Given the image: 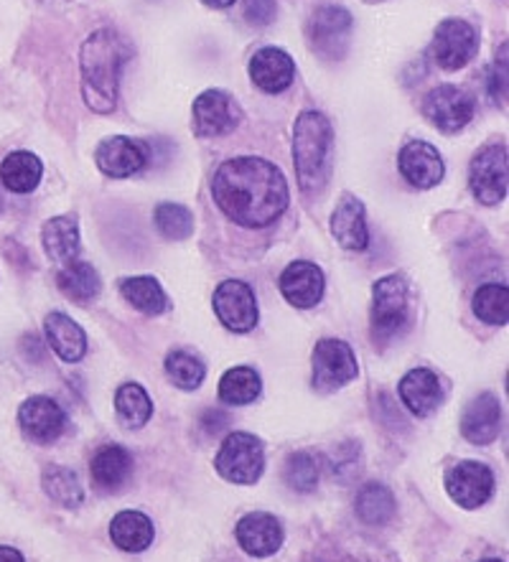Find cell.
I'll return each mask as SVG.
<instances>
[{"mask_svg": "<svg viewBox=\"0 0 509 562\" xmlns=\"http://www.w3.org/2000/svg\"><path fill=\"white\" fill-rule=\"evenodd\" d=\"M95 160L102 173L112 176V179H128V176L139 173L148 158H145L141 143L125 138V135H115V138L102 140L97 146Z\"/></svg>", "mask_w": 509, "mask_h": 562, "instance_id": "d6986e66", "label": "cell"}, {"mask_svg": "<svg viewBox=\"0 0 509 562\" xmlns=\"http://www.w3.org/2000/svg\"><path fill=\"white\" fill-rule=\"evenodd\" d=\"M331 235L344 250H365L369 245V229L365 220V204L346 194L331 214Z\"/></svg>", "mask_w": 509, "mask_h": 562, "instance_id": "7402d4cb", "label": "cell"}, {"mask_svg": "<svg viewBox=\"0 0 509 562\" xmlns=\"http://www.w3.org/2000/svg\"><path fill=\"white\" fill-rule=\"evenodd\" d=\"M400 400L418 417L435 413L443 400L439 374L431 372V369H410L400 382Z\"/></svg>", "mask_w": 509, "mask_h": 562, "instance_id": "44dd1931", "label": "cell"}, {"mask_svg": "<svg viewBox=\"0 0 509 562\" xmlns=\"http://www.w3.org/2000/svg\"><path fill=\"white\" fill-rule=\"evenodd\" d=\"M133 473V456L125 451L123 446H102L100 451L92 456L90 476L97 488L102 492H115L131 479Z\"/></svg>", "mask_w": 509, "mask_h": 562, "instance_id": "603a6c76", "label": "cell"}, {"mask_svg": "<svg viewBox=\"0 0 509 562\" xmlns=\"http://www.w3.org/2000/svg\"><path fill=\"white\" fill-rule=\"evenodd\" d=\"M44 492L62 507H79L85 499L79 476L75 471L64 469V465H52V469L44 471Z\"/></svg>", "mask_w": 509, "mask_h": 562, "instance_id": "d6a6232c", "label": "cell"}, {"mask_svg": "<svg viewBox=\"0 0 509 562\" xmlns=\"http://www.w3.org/2000/svg\"><path fill=\"white\" fill-rule=\"evenodd\" d=\"M357 376V357L350 344L324 339L313 349V387L321 392L339 390Z\"/></svg>", "mask_w": 509, "mask_h": 562, "instance_id": "ba28073f", "label": "cell"}, {"mask_svg": "<svg viewBox=\"0 0 509 562\" xmlns=\"http://www.w3.org/2000/svg\"><path fill=\"white\" fill-rule=\"evenodd\" d=\"M115 409L128 428H143L153 415V403L141 384H123L115 395Z\"/></svg>", "mask_w": 509, "mask_h": 562, "instance_id": "1f68e13d", "label": "cell"}, {"mask_svg": "<svg viewBox=\"0 0 509 562\" xmlns=\"http://www.w3.org/2000/svg\"><path fill=\"white\" fill-rule=\"evenodd\" d=\"M446 488L458 507L476 509L495 494V473L489 471V465L476 461L456 463L446 476Z\"/></svg>", "mask_w": 509, "mask_h": 562, "instance_id": "4fadbf2b", "label": "cell"}, {"mask_svg": "<svg viewBox=\"0 0 509 562\" xmlns=\"http://www.w3.org/2000/svg\"><path fill=\"white\" fill-rule=\"evenodd\" d=\"M261 374L250 367H234L220 380V400L228 405H250L261 397Z\"/></svg>", "mask_w": 509, "mask_h": 562, "instance_id": "f546056e", "label": "cell"}, {"mask_svg": "<svg viewBox=\"0 0 509 562\" xmlns=\"http://www.w3.org/2000/svg\"><path fill=\"white\" fill-rule=\"evenodd\" d=\"M423 115L443 133H458L472 123L474 100L454 85H441L425 94Z\"/></svg>", "mask_w": 509, "mask_h": 562, "instance_id": "8fae6325", "label": "cell"}, {"mask_svg": "<svg viewBox=\"0 0 509 562\" xmlns=\"http://www.w3.org/2000/svg\"><path fill=\"white\" fill-rule=\"evenodd\" d=\"M156 227L168 239H186L193 232V216L181 204H158L156 206Z\"/></svg>", "mask_w": 509, "mask_h": 562, "instance_id": "d590c367", "label": "cell"}, {"mask_svg": "<svg viewBox=\"0 0 509 562\" xmlns=\"http://www.w3.org/2000/svg\"><path fill=\"white\" fill-rule=\"evenodd\" d=\"M128 56H131V46L112 29L95 31L82 44V56H79L82 98L92 112L108 115L115 110L120 69H123Z\"/></svg>", "mask_w": 509, "mask_h": 562, "instance_id": "7a4b0ae2", "label": "cell"}, {"mask_svg": "<svg viewBox=\"0 0 509 562\" xmlns=\"http://www.w3.org/2000/svg\"><path fill=\"white\" fill-rule=\"evenodd\" d=\"M212 194L217 206L242 227H268L288 206L280 168L253 156L224 160L214 173Z\"/></svg>", "mask_w": 509, "mask_h": 562, "instance_id": "6da1fadb", "label": "cell"}, {"mask_svg": "<svg viewBox=\"0 0 509 562\" xmlns=\"http://www.w3.org/2000/svg\"><path fill=\"white\" fill-rule=\"evenodd\" d=\"M468 187L476 202L495 206L507 196V146L491 143L474 156L468 168Z\"/></svg>", "mask_w": 509, "mask_h": 562, "instance_id": "5b68a950", "label": "cell"}, {"mask_svg": "<svg viewBox=\"0 0 509 562\" xmlns=\"http://www.w3.org/2000/svg\"><path fill=\"white\" fill-rule=\"evenodd\" d=\"M166 372L179 390H197L204 382L207 369L201 359L189 355V351H174L166 359Z\"/></svg>", "mask_w": 509, "mask_h": 562, "instance_id": "e575fe53", "label": "cell"}, {"mask_svg": "<svg viewBox=\"0 0 509 562\" xmlns=\"http://www.w3.org/2000/svg\"><path fill=\"white\" fill-rule=\"evenodd\" d=\"M352 34V13L344 11L342 5H321L313 13L309 38L313 52L324 56V59H342L350 46Z\"/></svg>", "mask_w": 509, "mask_h": 562, "instance_id": "30bf717a", "label": "cell"}, {"mask_svg": "<svg viewBox=\"0 0 509 562\" xmlns=\"http://www.w3.org/2000/svg\"><path fill=\"white\" fill-rule=\"evenodd\" d=\"M46 339L52 349L64 361H79L87 355V336L79 324L64 313H48L46 316Z\"/></svg>", "mask_w": 509, "mask_h": 562, "instance_id": "cb8c5ba5", "label": "cell"}, {"mask_svg": "<svg viewBox=\"0 0 509 562\" xmlns=\"http://www.w3.org/2000/svg\"><path fill=\"white\" fill-rule=\"evenodd\" d=\"M0 562H26L23 555L15 548H5V544H0Z\"/></svg>", "mask_w": 509, "mask_h": 562, "instance_id": "ab89813d", "label": "cell"}, {"mask_svg": "<svg viewBox=\"0 0 509 562\" xmlns=\"http://www.w3.org/2000/svg\"><path fill=\"white\" fill-rule=\"evenodd\" d=\"M286 484L296 492H313L319 484V463L311 453H294L286 463Z\"/></svg>", "mask_w": 509, "mask_h": 562, "instance_id": "8d00e7d4", "label": "cell"}, {"mask_svg": "<svg viewBox=\"0 0 509 562\" xmlns=\"http://www.w3.org/2000/svg\"><path fill=\"white\" fill-rule=\"evenodd\" d=\"M482 562H502V560H482Z\"/></svg>", "mask_w": 509, "mask_h": 562, "instance_id": "b9f144b4", "label": "cell"}, {"mask_svg": "<svg viewBox=\"0 0 509 562\" xmlns=\"http://www.w3.org/2000/svg\"><path fill=\"white\" fill-rule=\"evenodd\" d=\"M240 548L253 558L276 555L283 544V527L273 514L253 512L240 519L237 525Z\"/></svg>", "mask_w": 509, "mask_h": 562, "instance_id": "2e32d148", "label": "cell"}, {"mask_svg": "<svg viewBox=\"0 0 509 562\" xmlns=\"http://www.w3.org/2000/svg\"><path fill=\"white\" fill-rule=\"evenodd\" d=\"M214 313L224 328L245 334L257 324V301L253 288L242 280H224L214 291Z\"/></svg>", "mask_w": 509, "mask_h": 562, "instance_id": "7c38bea8", "label": "cell"}, {"mask_svg": "<svg viewBox=\"0 0 509 562\" xmlns=\"http://www.w3.org/2000/svg\"><path fill=\"white\" fill-rule=\"evenodd\" d=\"M201 3H207V5H212V8H230L234 0H201Z\"/></svg>", "mask_w": 509, "mask_h": 562, "instance_id": "60d3db41", "label": "cell"}, {"mask_svg": "<svg viewBox=\"0 0 509 562\" xmlns=\"http://www.w3.org/2000/svg\"><path fill=\"white\" fill-rule=\"evenodd\" d=\"M44 166L34 154L29 150H15V154L5 156L0 164V179H3L5 189H11L13 194H31L42 181Z\"/></svg>", "mask_w": 509, "mask_h": 562, "instance_id": "484cf974", "label": "cell"}, {"mask_svg": "<svg viewBox=\"0 0 509 562\" xmlns=\"http://www.w3.org/2000/svg\"><path fill=\"white\" fill-rule=\"evenodd\" d=\"M214 465L220 476L232 484H255L265 469L263 443L250 432H232L217 453Z\"/></svg>", "mask_w": 509, "mask_h": 562, "instance_id": "277c9868", "label": "cell"}, {"mask_svg": "<svg viewBox=\"0 0 509 562\" xmlns=\"http://www.w3.org/2000/svg\"><path fill=\"white\" fill-rule=\"evenodd\" d=\"M476 49H479V36H476L472 23L462 19H446L439 23L431 44V56L441 69L456 71L466 67L476 56Z\"/></svg>", "mask_w": 509, "mask_h": 562, "instance_id": "52a82bcc", "label": "cell"}, {"mask_svg": "<svg viewBox=\"0 0 509 562\" xmlns=\"http://www.w3.org/2000/svg\"><path fill=\"white\" fill-rule=\"evenodd\" d=\"M19 423L31 440H36V443H52V440H56L64 432L67 415H64L59 403H54L52 397L38 395L21 405Z\"/></svg>", "mask_w": 509, "mask_h": 562, "instance_id": "9a60e30c", "label": "cell"}, {"mask_svg": "<svg viewBox=\"0 0 509 562\" xmlns=\"http://www.w3.org/2000/svg\"><path fill=\"white\" fill-rule=\"evenodd\" d=\"M375 306H372V334L379 341H390L408 324V288L402 278L390 276L375 285Z\"/></svg>", "mask_w": 509, "mask_h": 562, "instance_id": "8992f818", "label": "cell"}, {"mask_svg": "<svg viewBox=\"0 0 509 562\" xmlns=\"http://www.w3.org/2000/svg\"><path fill=\"white\" fill-rule=\"evenodd\" d=\"M280 293L296 308L317 306L321 295H324V272L313 262H290L280 276Z\"/></svg>", "mask_w": 509, "mask_h": 562, "instance_id": "e0dca14e", "label": "cell"}, {"mask_svg": "<svg viewBox=\"0 0 509 562\" xmlns=\"http://www.w3.org/2000/svg\"><path fill=\"white\" fill-rule=\"evenodd\" d=\"M276 0H245V19L250 26H268L276 19Z\"/></svg>", "mask_w": 509, "mask_h": 562, "instance_id": "f35d334b", "label": "cell"}, {"mask_svg": "<svg viewBox=\"0 0 509 562\" xmlns=\"http://www.w3.org/2000/svg\"><path fill=\"white\" fill-rule=\"evenodd\" d=\"M502 430V405L495 395H479L466 405L462 415V432L468 443L489 446Z\"/></svg>", "mask_w": 509, "mask_h": 562, "instance_id": "ac0fdd59", "label": "cell"}, {"mask_svg": "<svg viewBox=\"0 0 509 562\" xmlns=\"http://www.w3.org/2000/svg\"><path fill=\"white\" fill-rule=\"evenodd\" d=\"M334 154V131L324 112L306 110L296 120L294 131V160L298 187L306 194H317L324 189Z\"/></svg>", "mask_w": 509, "mask_h": 562, "instance_id": "3957f363", "label": "cell"}, {"mask_svg": "<svg viewBox=\"0 0 509 562\" xmlns=\"http://www.w3.org/2000/svg\"><path fill=\"white\" fill-rule=\"evenodd\" d=\"M354 509L365 525H387L395 517V496L383 484H367L359 488Z\"/></svg>", "mask_w": 509, "mask_h": 562, "instance_id": "4dcf8cb0", "label": "cell"}, {"mask_svg": "<svg viewBox=\"0 0 509 562\" xmlns=\"http://www.w3.org/2000/svg\"><path fill=\"white\" fill-rule=\"evenodd\" d=\"M474 313L489 326H505L509 318V291L507 285L489 283L474 293Z\"/></svg>", "mask_w": 509, "mask_h": 562, "instance_id": "836d02e7", "label": "cell"}, {"mask_svg": "<svg viewBox=\"0 0 509 562\" xmlns=\"http://www.w3.org/2000/svg\"><path fill=\"white\" fill-rule=\"evenodd\" d=\"M0 209H3V204H0Z\"/></svg>", "mask_w": 509, "mask_h": 562, "instance_id": "7bdbcfd3", "label": "cell"}, {"mask_svg": "<svg viewBox=\"0 0 509 562\" xmlns=\"http://www.w3.org/2000/svg\"><path fill=\"white\" fill-rule=\"evenodd\" d=\"M120 293L131 303L133 308H139L145 316H158L168 308L164 288L158 285L156 278H125L120 280Z\"/></svg>", "mask_w": 509, "mask_h": 562, "instance_id": "f1b7e54d", "label": "cell"}, {"mask_svg": "<svg viewBox=\"0 0 509 562\" xmlns=\"http://www.w3.org/2000/svg\"><path fill=\"white\" fill-rule=\"evenodd\" d=\"M250 77L263 92L278 94L294 85L296 64L283 49L268 46V49H261L250 59Z\"/></svg>", "mask_w": 509, "mask_h": 562, "instance_id": "ffe728a7", "label": "cell"}, {"mask_svg": "<svg viewBox=\"0 0 509 562\" xmlns=\"http://www.w3.org/2000/svg\"><path fill=\"white\" fill-rule=\"evenodd\" d=\"M489 94H491V100L505 108V100H507V44L502 46V56L497 54L495 67H491V71H489Z\"/></svg>", "mask_w": 509, "mask_h": 562, "instance_id": "74e56055", "label": "cell"}, {"mask_svg": "<svg viewBox=\"0 0 509 562\" xmlns=\"http://www.w3.org/2000/svg\"><path fill=\"white\" fill-rule=\"evenodd\" d=\"M56 285H59V291L75 303H90L92 299H97V293H100L102 288L100 276H97L92 265L79 260L64 265L59 276H56Z\"/></svg>", "mask_w": 509, "mask_h": 562, "instance_id": "83f0119b", "label": "cell"}, {"mask_svg": "<svg viewBox=\"0 0 509 562\" xmlns=\"http://www.w3.org/2000/svg\"><path fill=\"white\" fill-rule=\"evenodd\" d=\"M44 250L56 262H71L79 252V224L75 216H56L44 224Z\"/></svg>", "mask_w": 509, "mask_h": 562, "instance_id": "4316f807", "label": "cell"}, {"mask_svg": "<svg viewBox=\"0 0 509 562\" xmlns=\"http://www.w3.org/2000/svg\"><path fill=\"white\" fill-rule=\"evenodd\" d=\"M153 521L141 512H120L110 525V537L123 552H143L153 544Z\"/></svg>", "mask_w": 509, "mask_h": 562, "instance_id": "d4e9b609", "label": "cell"}, {"mask_svg": "<svg viewBox=\"0 0 509 562\" xmlns=\"http://www.w3.org/2000/svg\"><path fill=\"white\" fill-rule=\"evenodd\" d=\"M398 166L402 179L416 189H433L435 183H441L443 173H446L441 154L425 140L406 143L398 156Z\"/></svg>", "mask_w": 509, "mask_h": 562, "instance_id": "5bb4252c", "label": "cell"}, {"mask_svg": "<svg viewBox=\"0 0 509 562\" xmlns=\"http://www.w3.org/2000/svg\"><path fill=\"white\" fill-rule=\"evenodd\" d=\"M242 110L228 92L207 90L193 100V133L199 138H222L240 125Z\"/></svg>", "mask_w": 509, "mask_h": 562, "instance_id": "9c48e42d", "label": "cell"}]
</instances>
